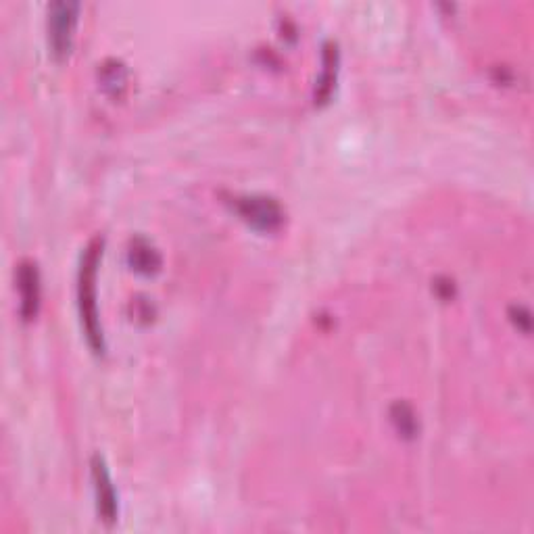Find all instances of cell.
Listing matches in <instances>:
<instances>
[{"instance_id":"cell-1","label":"cell","mask_w":534,"mask_h":534,"mask_svg":"<svg viewBox=\"0 0 534 534\" xmlns=\"http://www.w3.org/2000/svg\"><path fill=\"white\" fill-rule=\"evenodd\" d=\"M103 249H105V238L94 236L82 253L80 274H78V301H80L82 326L88 338V345L96 355H103L107 349L99 318V305H96V272H99V263L103 259Z\"/></svg>"},{"instance_id":"cell-2","label":"cell","mask_w":534,"mask_h":534,"mask_svg":"<svg viewBox=\"0 0 534 534\" xmlns=\"http://www.w3.org/2000/svg\"><path fill=\"white\" fill-rule=\"evenodd\" d=\"M80 19V3L59 0L48 7V46L55 59H65L74 46L76 28Z\"/></svg>"},{"instance_id":"cell-3","label":"cell","mask_w":534,"mask_h":534,"mask_svg":"<svg viewBox=\"0 0 534 534\" xmlns=\"http://www.w3.org/2000/svg\"><path fill=\"white\" fill-rule=\"evenodd\" d=\"M234 209L249 226L261 232H274L284 224L282 205L274 197H267V194H245V197H236Z\"/></svg>"},{"instance_id":"cell-4","label":"cell","mask_w":534,"mask_h":534,"mask_svg":"<svg viewBox=\"0 0 534 534\" xmlns=\"http://www.w3.org/2000/svg\"><path fill=\"white\" fill-rule=\"evenodd\" d=\"M90 468H92V482H94V493H96V509H99L101 520L107 526H113L117 522L119 505H117L115 484L111 480L105 457L101 453H94Z\"/></svg>"},{"instance_id":"cell-5","label":"cell","mask_w":534,"mask_h":534,"mask_svg":"<svg viewBox=\"0 0 534 534\" xmlns=\"http://www.w3.org/2000/svg\"><path fill=\"white\" fill-rule=\"evenodd\" d=\"M17 290L21 297L19 313L23 322L36 320L42 303V284H40V270L38 263L32 259H23L17 265Z\"/></svg>"},{"instance_id":"cell-6","label":"cell","mask_w":534,"mask_h":534,"mask_svg":"<svg viewBox=\"0 0 534 534\" xmlns=\"http://www.w3.org/2000/svg\"><path fill=\"white\" fill-rule=\"evenodd\" d=\"M128 263L134 272L142 276H153L161 270L163 259H161L159 249L153 245L151 240H147L144 236H136L130 240Z\"/></svg>"},{"instance_id":"cell-7","label":"cell","mask_w":534,"mask_h":534,"mask_svg":"<svg viewBox=\"0 0 534 534\" xmlns=\"http://www.w3.org/2000/svg\"><path fill=\"white\" fill-rule=\"evenodd\" d=\"M322 74L315 84V103L324 105L330 101L332 90L336 86L338 78V65H341V51H338V44L334 40H328L324 44V55H322Z\"/></svg>"},{"instance_id":"cell-8","label":"cell","mask_w":534,"mask_h":534,"mask_svg":"<svg viewBox=\"0 0 534 534\" xmlns=\"http://www.w3.org/2000/svg\"><path fill=\"white\" fill-rule=\"evenodd\" d=\"M99 82L105 92L119 96L128 86V69L119 59H107L99 69Z\"/></svg>"},{"instance_id":"cell-9","label":"cell","mask_w":534,"mask_h":534,"mask_svg":"<svg viewBox=\"0 0 534 534\" xmlns=\"http://www.w3.org/2000/svg\"><path fill=\"white\" fill-rule=\"evenodd\" d=\"M391 422L397 428L399 436H403V439H409V441L416 439L418 432H420V422H418L416 411L405 401H397L391 407Z\"/></svg>"}]
</instances>
